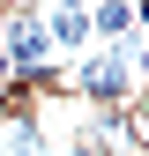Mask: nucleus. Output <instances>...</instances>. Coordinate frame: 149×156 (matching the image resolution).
Listing matches in <instances>:
<instances>
[{
	"label": "nucleus",
	"mask_w": 149,
	"mask_h": 156,
	"mask_svg": "<svg viewBox=\"0 0 149 156\" xmlns=\"http://www.w3.org/2000/svg\"><path fill=\"white\" fill-rule=\"evenodd\" d=\"M74 104L89 112H112L127 104V97H142V37H127V45H89L67 60V82H60Z\"/></svg>",
	"instance_id": "f257e3e1"
},
{
	"label": "nucleus",
	"mask_w": 149,
	"mask_h": 156,
	"mask_svg": "<svg viewBox=\"0 0 149 156\" xmlns=\"http://www.w3.org/2000/svg\"><path fill=\"white\" fill-rule=\"evenodd\" d=\"M89 37H97V45L142 37V0H89Z\"/></svg>",
	"instance_id": "f03ea898"
},
{
	"label": "nucleus",
	"mask_w": 149,
	"mask_h": 156,
	"mask_svg": "<svg viewBox=\"0 0 149 156\" xmlns=\"http://www.w3.org/2000/svg\"><path fill=\"white\" fill-rule=\"evenodd\" d=\"M45 8H89V0H45Z\"/></svg>",
	"instance_id": "7ed1b4c3"
},
{
	"label": "nucleus",
	"mask_w": 149,
	"mask_h": 156,
	"mask_svg": "<svg viewBox=\"0 0 149 156\" xmlns=\"http://www.w3.org/2000/svg\"><path fill=\"white\" fill-rule=\"evenodd\" d=\"M0 119H8V112H0Z\"/></svg>",
	"instance_id": "20e7f679"
}]
</instances>
